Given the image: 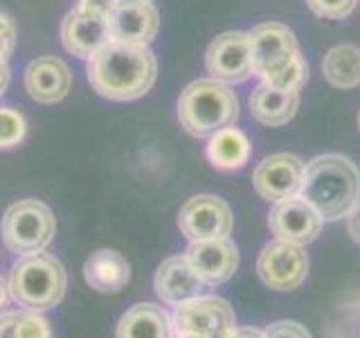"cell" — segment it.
I'll return each mask as SVG.
<instances>
[{
  "mask_svg": "<svg viewBox=\"0 0 360 338\" xmlns=\"http://www.w3.org/2000/svg\"><path fill=\"white\" fill-rule=\"evenodd\" d=\"M347 230L352 234V239L360 244V201L354 206V210L347 214Z\"/></svg>",
  "mask_w": 360,
  "mask_h": 338,
  "instance_id": "obj_30",
  "label": "cell"
},
{
  "mask_svg": "<svg viewBox=\"0 0 360 338\" xmlns=\"http://www.w3.org/2000/svg\"><path fill=\"white\" fill-rule=\"evenodd\" d=\"M257 273L273 291L297 289L309 275V257L304 246L275 239L262 248L257 259Z\"/></svg>",
  "mask_w": 360,
  "mask_h": 338,
  "instance_id": "obj_8",
  "label": "cell"
},
{
  "mask_svg": "<svg viewBox=\"0 0 360 338\" xmlns=\"http://www.w3.org/2000/svg\"><path fill=\"white\" fill-rule=\"evenodd\" d=\"M232 338H264L262 330H255V327H236V332L232 334Z\"/></svg>",
  "mask_w": 360,
  "mask_h": 338,
  "instance_id": "obj_32",
  "label": "cell"
},
{
  "mask_svg": "<svg viewBox=\"0 0 360 338\" xmlns=\"http://www.w3.org/2000/svg\"><path fill=\"white\" fill-rule=\"evenodd\" d=\"M174 327L169 313L153 302H138L124 311L115 338H172Z\"/></svg>",
  "mask_w": 360,
  "mask_h": 338,
  "instance_id": "obj_19",
  "label": "cell"
},
{
  "mask_svg": "<svg viewBox=\"0 0 360 338\" xmlns=\"http://www.w3.org/2000/svg\"><path fill=\"white\" fill-rule=\"evenodd\" d=\"M207 158L217 169H228V172L230 169H239L250 158V142H248L243 131L225 127L210 135Z\"/></svg>",
  "mask_w": 360,
  "mask_h": 338,
  "instance_id": "obj_21",
  "label": "cell"
},
{
  "mask_svg": "<svg viewBox=\"0 0 360 338\" xmlns=\"http://www.w3.org/2000/svg\"><path fill=\"white\" fill-rule=\"evenodd\" d=\"M324 79L335 88H356L360 86V48L356 45H335L322 59Z\"/></svg>",
  "mask_w": 360,
  "mask_h": 338,
  "instance_id": "obj_22",
  "label": "cell"
},
{
  "mask_svg": "<svg viewBox=\"0 0 360 338\" xmlns=\"http://www.w3.org/2000/svg\"><path fill=\"white\" fill-rule=\"evenodd\" d=\"M27 133V120L22 118V113L0 106V149H11L22 142Z\"/></svg>",
  "mask_w": 360,
  "mask_h": 338,
  "instance_id": "obj_24",
  "label": "cell"
},
{
  "mask_svg": "<svg viewBox=\"0 0 360 338\" xmlns=\"http://www.w3.org/2000/svg\"><path fill=\"white\" fill-rule=\"evenodd\" d=\"M108 25L110 41L149 45L160 30V14L151 0H117Z\"/></svg>",
  "mask_w": 360,
  "mask_h": 338,
  "instance_id": "obj_13",
  "label": "cell"
},
{
  "mask_svg": "<svg viewBox=\"0 0 360 338\" xmlns=\"http://www.w3.org/2000/svg\"><path fill=\"white\" fill-rule=\"evenodd\" d=\"M187 262L196 270V275L202 280V284L217 287L228 282L236 268H239V251L228 239H205V242H189L185 251Z\"/></svg>",
  "mask_w": 360,
  "mask_h": 338,
  "instance_id": "obj_14",
  "label": "cell"
},
{
  "mask_svg": "<svg viewBox=\"0 0 360 338\" xmlns=\"http://www.w3.org/2000/svg\"><path fill=\"white\" fill-rule=\"evenodd\" d=\"M9 298L30 311L54 309L65 296L68 275L56 257L48 253L22 255L7 280Z\"/></svg>",
  "mask_w": 360,
  "mask_h": 338,
  "instance_id": "obj_4",
  "label": "cell"
},
{
  "mask_svg": "<svg viewBox=\"0 0 360 338\" xmlns=\"http://www.w3.org/2000/svg\"><path fill=\"white\" fill-rule=\"evenodd\" d=\"M307 79H309V65H307V61H304L302 54H300L284 73L270 82V86H275L279 90H288V93H297V90L304 84H307Z\"/></svg>",
  "mask_w": 360,
  "mask_h": 338,
  "instance_id": "obj_25",
  "label": "cell"
},
{
  "mask_svg": "<svg viewBox=\"0 0 360 338\" xmlns=\"http://www.w3.org/2000/svg\"><path fill=\"white\" fill-rule=\"evenodd\" d=\"M248 41L252 54V75H259L266 84L279 77L300 56L295 34L277 20L252 27V32H248Z\"/></svg>",
  "mask_w": 360,
  "mask_h": 338,
  "instance_id": "obj_7",
  "label": "cell"
},
{
  "mask_svg": "<svg viewBox=\"0 0 360 338\" xmlns=\"http://www.w3.org/2000/svg\"><path fill=\"white\" fill-rule=\"evenodd\" d=\"M84 280L97 293H117L129 284L131 264L112 248H99L84 262Z\"/></svg>",
  "mask_w": 360,
  "mask_h": 338,
  "instance_id": "obj_18",
  "label": "cell"
},
{
  "mask_svg": "<svg viewBox=\"0 0 360 338\" xmlns=\"http://www.w3.org/2000/svg\"><path fill=\"white\" fill-rule=\"evenodd\" d=\"M300 95L279 90L270 84H259L250 95V115L264 127H281L295 118Z\"/></svg>",
  "mask_w": 360,
  "mask_h": 338,
  "instance_id": "obj_20",
  "label": "cell"
},
{
  "mask_svg": "<svg viewBox=\"0 0 360 338\" xmlns=\"http://www.w3.org/2000/svg\"><path fill=\"white\" fill-rule=\"evenodd\" d=\"M172 338H187V336H176V334H174V336H172Z\"/></svg>",
  "mask_w": 360,
  "mask_h": 338,
  "instance_id": "obj_34",
  "label": "cell"
},
{
  "mask_svg": "<svg viewBox=\"0 0 360 338\" xmlns=\"http://www.w3.org/2000/svg\"><path fill=\"white\" fill-rule=\"evenodd\" d=\"M0 232L7 251L18 257L43 253L56 234V219L43 201L22 199L5 212Z\"/></svg>",
  "mask_w": 360,
  "mask_h": 338,
  "instance_id": "obj_5",
  "label": "cell"
},
{
  "mask_svg": "<svg viewBox=\"0 0 360 338\" xmlns=\"http://www.w3.org/2000/svg\"><path fill=\"white\" fill-rule=\"evenodd\" d=\"M9 82H11L9 65H7V61H0V97H3L5 90L9 88Z\"/></svg>",
  "mask_w": 360,
  "mask_h": 338,
  "instance_id": "obj_31",
  "label": "cell"
},
{
  "mask_svg": "<svg viewBox=\"0 0 360 338\" xmlns=\"http://www.w3.org/2000/svg\"><path fill=\"white\" fill-rule=\"evenodd\" d=\"M0 338H52V332L41 311H7L0 313Z\"/></svg>",
  "mask_w": 360,
  "mask_h": 338,
  "instance_id": "obj_23",
  "label": "cell"
},
{
  "mask_svg": "<svg viewBox=\"0 0 360 338\" xmlns=\"http://www.w3.org/2000/svg\"><path fill=\"white\" fill-rule=\"evenodd\" d=\"M268 225L277 239L307 246L320 234L322 217L309 201L297 194L275 203L268 214Z\"/></svg>",
  "mask_w": 360,
  "mask_h": 338,
  "instance_id": "obj_11",
  "label": "cell"
},
{
  "mask_svg": "<svg viewBox=\"0 0 360 338\" xmlns=\"http://www.w3.org/2000/svg\"><path fill=\"white\" fill-rule=\"evenodd\" d=\"M7 298H9V287H7V282L0 277V307H5Z\"/></svg>",
  "mask_w": 360,
  "mask_h": 338,
  "instance_id": "obj_33",
  "label": "cell"
},
{
  "mask_svg": "<svg viewBox=\"0 0 360 338\" xmlns=\"http://www.w3.org/2000/svg\"><path fill=\"white\" fill-rule=\"evenodd\" d=\"M239 118V99L228 84L217 79L191 82L178 99V120L194 138H207Z\"/></svg>",
  "mask_w": 360,
  "mask_h": 338,
  "instance_id": "obj_3",
  "label": "cell"
},
{
  "mask_svg": "<svg viewBox=\"0 0 360 338\" xmlns=\"http://www.w3.org/2000/svg\"><path fill=\"white\" fill-rule=\"evenodd\" d=\"M22 86L37 104H56L70 93V68L59 56H39L27 63L22 73Z\"/></svg>",
  "mask_w": 360,
  "mask_h": 338,
  "instance_id": "obj_16",
  "label": "cell"
},
{
  "mask_svg": "<svg viewBox=\"0 0 360 338\" xmlns=\"http://www.w3.org/2000/svg\"><path fill=\"white\" fill-rule=\"evenodd\" d=\"M205 65L212 79L221 84H241L252 75L250 41L245 32H223L210 43Z\"/></svg>",
  "mask_w": 360,
  "mask_h": 338,
  "instance_id": "obj_10",
  "label": "cell"
},
{
  "mask_svg": "<svg viewBox=\"0 0 360 338\" xmlns=\"http://www.w3.org/2000/svg\"><path fill=\"white\" fill-rule=\"evenodd\" d=\"M358 0H307L309 9L315 16L329 18V20H342L356 9Z\"/></svg>",
  "mask_w": 360,
  "mask_h": 338,
  "instance_id": "obj_26",
  "label": "cell"
},
{
  "mask_svg": "<svg viewBox=\"0 0 360 338\" xmlns=\"http://www.w3.org/2000/svg\"><path fill=\"white\" fill-rule=\"evenodd\" d=\"M264 338H311V334L295 320H277L264 332Z\"/></svg>",
  "mask_w": 360,
  "mask_h": 338,
  "instance_id": "obj_28",
  "label": "cell"
},
{
  "mask_svg": "<svg viewBox=\"0 0 360 338\" xmlns=\"http://www.w3.org/2000/svg\"><path fill=\"white\" fill-rule=\"evenodd\" d=\"M77 7H82L86 11H93V14L110 18V14L117 7V0H79Z\"/></svg>",
  "mask_w": 360,
  "mask_h": 338,
  "instance_id": "obj_29",
  "label": "cell"
},
{
  "mask_svg": "<svg viewBox=\"0 0 360 338\" xmlns=\"http://www.w3.org/2000/svg\"><path fill=\"white\" fill-rule=\"evenodd\" d=\"M61 41L70 54L79 56V59H90L110 41L108 18L75 7L68 11L61 23Z\"/></svg>",
  "mask_w": 360,
  "mask_h": 338,
  "instance_id": "obj_15",
  "label": "cell"
},
{
  "mask_svg": "<svg viewBox=\"0 0 360 338\" xmlns=\"http://www.w3.org/2000/svg\"><path fill=\"white\" fill-rule=\"evenodd\" d=\"M178 228L189 242L219 239L232 232V210L214 194L191 196L178 214Z\"/></svg>",
  "mask_w": 360,
  "mask_h": 338,
  "instance_id": "obj_9",
  "label": "cell"
},
{
  "mask_svg": "<svg viewBox=\"0 0 360 338\" xmlns=\"http://www.w3.org/2000/svg\"><path fill=\"white\" fill-rule=\"evenodd\" d=\"M153 287L158 298H160L169 307H178L187 300H194L202 291V280L196 275L185 255L167 257L165 262L158 266Z\"/></svg>",
  "mask_w": 360,
  "mask_h": 338,
  "instance_id": "obj_17",
  "label": "cell"
},
{
  "mask_svg": "<svg viewBox=\"0 0 360 338\" xmlns=\"http://www.w3.org/2000/svg\"><path fill=\"white\" fill-rule=\"evenodd\" d=\"M16 39H18L16 23L0 11V61H9L11 52L16 48Z\"/></svg>",
  "mask_w": 360,
  "mask_h": 338,
  "instance_id": "obj_27",
  "label": "cell"
},
{
  "mask_svg": "<svg viewBox=\"0 0 360 338\" xmlns=\"http://www.w3.org/2000/svg\"><path fill=\"white\" fill-rule=\"evenodd\" d=\"M158 61L149 45L108 41L88 59V82L110 101H133L151 90Z\"/></svg>",
  "mask_w": 360,
  "mask_h": 338,
  "instance_id": "obj_1",
  "label": "cell"
},
{
  "mask_svg": "<svg viewBox=\"0 0 360 338\" xmlns=\"http://www.w3.org/2000/svg\"><path fill=\"white\" fill-rule=\"evenodd\" d=\"M304 167L307 165L292 154H275L264 158L252 174L257 194L273 203L297 196L304 178Z\"/></svg>",
  "mask_w": 360,
  "mask_h": 338,
  "instance_id": "obj_12",
  "label": "cell"
},
{
  "mask_svg": "<svg viewBox=\"0 0 360 338\" xmlns=\"http://www.w3.org/2000/svg\"><path fill=\"white\" fill-rule=\"evenodd\" d=\"M176 336L187 338H232L236 315L223 298L198 296L178 304L172 318Z\"/></svg>",
  "mask_w": 360,
  "mask_h": 338,
  "instance_id": "obj_6",
  "label": "cell"
},
{
  "mask_svg": "<svg viewBox=\"0 0 360 338\" xmlns=\"http://www.w3.org/2000/svg\"><path fill=\"white\" fill-rule=\"evenodd\" d=\"M300 196L318 210L322 221L347 217L360 201V172L345 156L324 154L304 167Z\"/></svg>",
  "mask_w": 360,
  "mask_h": 338,
  "instance_id": "obj_2",
  "label": "cell"
},
{
  "mask_svg": "<svg viewBox=\"0 0 360 338\" xmlns=\"http://www.w3.org/2000/svg\"><path fill=\"white\" fill-rule=\"evenodd\" d=\"M358 127H360V115H358Z\"/></svg>",
  "mask_w": 360,
  "mask_h": 338,
  "instance_id": "obj_35",
  "label": "cell"
}]
</instances>
